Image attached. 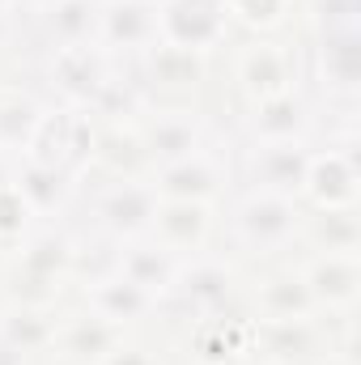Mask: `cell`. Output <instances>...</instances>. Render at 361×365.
Instances as JSON below:
<instances>
[{"instance_id": "obj_1", "label": "cell", "mask_w": 361, "mask_h": 365, "mask_svg": "<svg viewBox=\"0 0 361 365\" xmlns=\"http://www.w3.org/2000/svg\"><path fill=\"white\" fill-rule=\"evenodd\" d=\"M298 225H302V200L289 195L243 187L230 204V238L255 259L289 251L298 242Z\"/></svg>"}, {"instance_id": "obj_2", "label": "cell", "mask_w": 361, "mask_h": 365, "mask_svg": "<svg viewBox=\"0 0 361 365\" xmlns=\"http://www.w3.org/2000/svg\"><path fill=\"white\" fill-rule=\"evenodd\" d=\"M234 293H238V272L230 259L221 255H187L179 264V272L171 280L166 297L158 302V310L187 319V323H200V319H217V314H230L234 306Z\"/></svg>"}, {"instance_id": "obj_3", "label": "cell", "mask_w": 361, "mask_h": 365, "mask_svg": "<svg viewBox=\"0 0 361 365\" xmlns=\"http://www.w3.org/2000/svg\"><path fill=\"white\" fill-rule=\"evenodd\" d=\"M90 153H93V115L77 110V106H64V102H51L43 110V119H39L21 158L39 162V166H60L73 179H86Z\"/></svg>"}, {"instance_id": "obj_4", "label": "cell", "mask_w": 361, "mask_h": 365, "mask_svg": "<svg viewBox=\"0 0 361 365\" xmlns=\"http://www.w3.org/2000/svg\"><path fill=\"white\" fill-rule=\"evenodd\" d=\"M153 208H158V195H153L149 179L98 182V191L90 195V225L98 238L123 247V242L149 238Z\"/></svg>"}, {"instance_id": "obj_5", "label": "cell", "mask_w": 361, "mask_h": 365, "mask_svg": "<svg viewBox=\"0 0 361 365\" xmlns=\"http://www.w3.org/2000/svg\"><path fill=\"white\" fill-rule=\"evenodd\" d=\"M336 357V336L323 314L310 319H251V365H289Z\"/></svg>"}, {"instance_id": "obj_6", "label": "cell", "mask_w": 361, "mask_h": 365, "mask_svg": "<svg viewBox=\"0 0 361 365\" xmlns=\"http://www.w3.org/2000/svg\"><path fill=\"white\" fill-rule=\"evenodd\" d=\"M132 128H136V136H141V145H145L153 170L179 162V158L204 149V145H213V140H208V123H204L195 110H187V106H145V110L132 119ZM153 170H149V175H153Z\"/></svg>"}, {"instance_id": "obj_7", "label": "cell", "mask_w": 361, "mask_h": 365, "mask_svg": "<svg viewBox=\"0 0 361 365\" xmlns=\"http://www.w3.org/2000/svg\"><path fill=\"white\" fill-rule=\"evenodd\" d=\"M119 60H111L98 43H81V47H56L43 60V77L47 90L56 93L64 106L90 110V102L98 98V90L106 86V77L115 73Z\"/></svg>"}, {"instance_id": "obj_8", "label": "cell", "mask_w": 361, "mask_h": 365, "mask_svg": "<svg viewBox=\"0 0 361 365\" xmlns=\"http://www.w3.org/2000/svg\"><path fill=\"white\" fill-rule=\"evenodd\" d=\"M234 182V170L217 153V145H204L171 166H158L149 175V187L158 200H191V204H217Z\"/></svg>"}, {"instance_id": "obj_9", "label": "cell", "mask_w": 361, "mask_h": 365, "mask_svg": "<svg viewBox=\"0 0 361 365\" xmlns=\"http://www.w3.org/2000/svg\"><path fill=\"white\" fill-rule=\"evenodd\" d=\"M302 208H357L361 200V170L353 153V132L345 145H327L310 153L306 179H302Z\"/></svg>"}, {"instance_id": "obj_10", "label": "cell", "mask_w": 361, "mask_h": 365, "mask_svg": "<svg viewBox=\"0 0 361 365\" xmlns=\"http://www.w3.org/2000/svg\"><path fill=\"white\" fill-rule=\"evenodd\" d=\"M234 81L247 102H260L272 98L280 90H293L302 86V64H298V51L280 38H247L238 51H234Z\"/></svg>"}, {"instance_id": "obj_11", "label": "cell", "mask_w": 361, "mask_h": 365, "mask_svg": "<svg viewBox=\"0 0 361 365\" xmlns=\"http://www.w3.org/2000/svg\"><path fill=\"white\" fill-rule=\"evenodd\" d=\"M302 284L323 319H353L361 302V255H323L310 251L302 264Z\"/></svg>"}, {"instance_id": "obj_12", "label": "cell", "mask_w": 361, "mask_h": 365, "mask_svg": "<svg viewBox=\"0 0 361 365\" xmlns=\"http://www.w3.org/2000/svg\"><path fill=\"white\" fill-rule=\"evenodd\" d=\"M310 140H276V145H247L238 162V179L247 191H272V195H302V179L310 166Z\"/></svg>"}, {"instance_id": "obj_13", "label": "cell", "mask_w": 361, "mask_h": 365, "mask_svg": "<svg viewBox=\"0 0 361 365\" xmlns=\"http://www.w3.org/2000/svg\"><path fill=\"white\" fill-rule=\"evenodd\" d=\"M132 77L141 81L145 98H183V93L200 90L208 77V56L204 51H187L175 43H153L132 60Z\"/></svg>"}, {"instance_id": "obj_14", "label": "cell", "mask_w": 361, "mask_h": 365, "mask_svg": "<svg viewBox=\"0 0 361 365\" xmlns=\"http://www.w3.org/2000/svg\"><path fill=\"white\" fill-rule=\"evenodd\" d=\"M158 38L208 56L230 38L225 0H158Z\"/></svg>"}, {"instance_id": "obj_15", "label": "cell", "mask_w": 361, "mask_h": 365, "mask_svg": "<svg viewBox=\"0 0 361 365\" xmlns=\"http://www.w3.org/2000/svg\"><path fill=\"white\" fill-rule=\"evenodd\" d=\"M93 43L111 60H136L158 43V0H98Z\"/></svg>"}, {"instance_id": "obj_16", "label": "cell", "mask_w": 361, "mask_h": 365, "mask_svg": "<svg viewBox=\"0 0 361 365\" xmlns=\"http://www.w3.org/2000/svg\"><path fill=\"white\" fill-rule=\"evenodd\" d=\"M247 145H276V140H310L315 132V102L306 98L302 86L280 90L272 98L251 102L247 119H243Z\"/></svg>"}, {"instance_id": "obj_17", "label": "cell", "mask_w": 361, "mask_h": 365, "mask_svg": "<svg viewBox=\"0 0 361 365\" xmlns=\"http://www.w3.org/2000/svg\"><path fill=\"white\" fill-rule=\"evenodd\" d=\"M9 268L30 276H43V280H60V284H73V268H77V238L56 225V221H39L17 247H13V259Z\"/></svg>"}, {"instance_id": "obj_18", "label": "cell", "mask_w": 361, "mask_h": 365, "mask_svg": "<svg viewBox=\"0 0 361 365\" xmlns=\"http://www.w3.org/2000/svg\"><path fill=\"white\" fill-rule=\"evenodd\" d=\"M149 153L136 136L132 123H98L93 119V153L86 175H98L102 182H123V179H149Z\"/></svg>"}, {"instance_id": "obj_19", "label": "cell", "mask_w": 361, "mask_h": 365, "mask_svg": "<svg viewBox=\"0 0 361 365\" xmlns=\"http://www.w3.org/2000/svg\"><path fill=\"white\" fill-rule=\"evenodd\" d=\"M128 331H119L115 323L98 319L93 310H64L60 327H56V344L47 357H56L60 365H98Z\"/></svg>"}, {"instance_id": "obj_20", "label": "cell", "mask_w": 361, "mask_h": 365, "mask_svg": "<svg viewBox=\"0 0 361 365\" xmlns=\"http://www.w3.org/2000/svg\"><path fill=\"white\" fill-rule=\"evenodd\" d=\"M149 238L166 251H175L179 259L208 251L213 238V204H191V200H158L153 208V225Z\"/></svg>"}, {"instance_id": "obj_21", "label": "cell", "mask_w": 361, "mask_h": 365, "mask_svg": "<svg viewBox=\"0 0 361 365\" xmlns=\"http://www.w3.org/2000/svg\"><path fill=\"white\" fill-rule=\"evenodd\" d=\"M81 306L93 310L98 319L115 323L119 331H128V327H136V323H145V319L158 314V302H153L145 289H136L123 272H115V268L102 272V276H93V280H86Z\"/></svg>"}, {"instance_id": "obj_22", "label": "cell", "mask_w": 361, "mask_h": 365, "mask_svg": "<svg viewBox=\"0 0 361 365\" xmlns=\"http://www.w3.org/2000/svg\"><path fill=\"white\" fill-rule=\"evenodd\" d=\"M357 30H319L315 38V81L332 102H353L357 98Z\"/></svg>"}, {"instance_id": "obj_23", "label": "cell", "mask_w": 361, "mask_h": 365, "mask_svg": "<svg viewBox=\"0 0 361 365\" xmlns=\"http://www.w3.org/2000/svg\"><path fill=\"white\" fill-rule=\"evenodd\" d=\"M187 353L195 365H243L251 361V319L238 314H217L191 323Z\"/></svg>"}, {"instance_id": "obj_24", "label": "cell", "mask_w": 361, "mask_h": 365, "mask_svg": "<svg viewBox=\"0 0 361 365\" xmlns=\"http://www.w3.org/2000/svg\"><path fill=\"white\" fill-rule=\"evenodd\" d=\"M13 187L21 191V200L34 208V217H39V221H56V217H64V212H68V204L77 200L81 179H73V175H68V170H60V166H39V162L17 158Z\"/></svg>"}, {"instance_id": "obj_25", "label": "cell", "mask_w": 361, "mask_h": 365, "mask_svg": "<svg viewBox=\"0 0 361 365\" xmlns=\"http://www.w3.org/2000/svg\"><path fill=\"white\" fill-rule=\"evenodd\" d=\"M298 242L323 255H361V212L357 208H302Z\"/></svg>"}, {"instance_id": "obj_26", "label": "cell", "mask_w": 361, "mask_h": 365, "mask_svg": "<svg viewBox=\"0 0 361 365\" xmlns=\"http://www.w3.org/2000/svg\"><path fill=\"white\" fill-rule=\"evenodd\" d=\"M60 306H4L0 302V344L21 357H47L60 327Z\"/></svg>"}, {"instance_id": "obj_27", "label": "cell", "mask_w": 361, "mask_h": 365, "mask_svg": "<svg viewBox=\"0 0 361 365\" xmlns=\"http://www.w3.org/2000/svg\"><path fill=\"white\" fill-rule=\"evenodd\" d=\"M179 264H183L179 255L166 251V247H158L153 238H136V242H123L115 251V272H123L136 289H145L153 302L166 297V289H171V280L179 272Z\"/></svg>"}, {"instance_id": "obj_28", "label": "cell", "mask_w": 361, "mask_h": 365, "mask_svg": "<svg viewBox=\"0 0 361 365\" xmlns=\"http://www.w3.org/2000/svg\"><path fill=\"white\" fill-rule=\"evenodd\" d=\"M310 314H319V310H315L298 268H276V272L255 280L251 319H310Z\"/></svg>"}, {"instance_id": "obj_29", "label": "cell", "mask_w": 361, "mask_h": 365, "mask_svg": "<svg viewBox=\"0 0 361 365\" xmlns=\"http://www.w3.org/2000/svg\"><path fill=\"white\" fill-rule=\"evenodd\" d=\"M34 30H39L47 51L93 43V34H98V0H56L51 9H43L34 17Z\"/></svg>"}, {"instance_id": "obj_30", "label": "cell", "mask_w": 361, "mask_h": 365, "mask_svg": "<svg viewBox=\"0 0 361 365\" xmlns=\"http://www.w3.org/2000/svg\"><path fill=\"white\" fill-rule=\"evenodd\" d=\"M47 102H39L34 93L26 90H0V153L21 158L39 119H43Z\"/></svg>"}, {"instance_id": "obj_31", "label": "cell", "mask_w": 361, "mask_h": 365, "mask_svg": "<svg viewBox=\"0 0 361 365\" xmlns=\"http://www.w3.org/2000/svg\"><path fill=\"white\" fill-rule=\"evenodd\" d=\"M145 106H149V98L141 90V81L115 64V73L106 77V86H102L98 98L90 102V115L98 123H132Z\"/></svg>"}, {"instance_id": "obj_32", "label": "cell", "mask_w": 361, "mask_h": 365, "mask_svg": "<svg viewBox=\"0 0 361 365\" xmlns=\"http://www.w3.org/2000/svg\"><path fill=\"white\" fill-rule=\"evenodd\" d=\"M293 13V0H225V17L230 26H243L251 30L255 38H268L276 34Z\"/></svg>"}, {"instance_id": "obj_33", "label": "cell", "mask_w": 361, "mask_h": 365, "mask_svg": "<svg viewBox=\"0 0 361 365\" xmlns=\"http://www.w3.org/2000/svg\"><path fill=\"white\" fill-rule=\"evenodd\" d=\"M34 225H39V217H34V208L21 200V191H17L13 182L0 187V251H13Z\"/></svg>"}, {"instance_id": "obj_34", "label": "cell", "mask_w": 361, "mask_h": 365, "mask_svg": "<svg viewBox=\"0 0 361 365\" xmlns=\"http://www.w3.org/2000/svg\"><path fill=\"white\" fill-rule=\"evenodd\" d=\"M310 13L319 30H357L361 0H315Z\"/></svg>"}, {"instance_id": "obj_35", "label": "cell", "mask_w": 361, "mask_h": 365, "mask_svg": "<svg viewBox=\"0 0 361 365\" xmlns=\"http://www.w3.org/2000/svg\"><path fill=\"white\" fill-rule=\"evenodd\" d=\"M98 365H162V357H158L149 344H136V340L123 336V340H119V344H115Z\"/></svg>"}, {"instance_id": "obj_36", "label": "cell", "mask_w": 361, "mask_h": 365, "mask_svg": "<svg viewBox=\"0 0 361 365\" xmlns=\"http://www.w3.org/2000/svg\"><path fill=\"white\" fill-rule=\"evenodd\" d=\"M17 38V13H0V51Z\"/></svg>"}, {"instance_id": "obj_37", "label": "cell", "mask_w": 361, "mask_h": 365, "mask_svg": "<svg viewBox=\"0 0 361 365\" xmlns=\"http://www.w3.org/2000/svg\"><path fill=\"white\" fill-rule=\"evenodd\" d=\"M56 0H17V13H30V17H39L43 9H51Z\"/></svg>"}, {"instance_id": "obj_38", "label": "cell", "mask_w": 361, "mask_h": 365, "mask_svg": "<svg viewBox=\"0 0 361 365\" xmlns=\"http://www.w3.org/2000/svg\"><path fill=\"white\" fill-rule=\"evenodd\" d=\"M13 170H17V158L0 153V187H9V182H13Z\"/></svg>"}, {"instance_id": "obj_39", "label": "cell", "mask_w": 361, "mask_h": 365, "mask_svg": "<svg viewBox=\"0 0 361 365\" xmlns=\"http://www.w3.org/2000/svg\"><path fill=\"white\" fill-rule=\"evenodd\" d=\"M289 365H345L340 357H306V361H289Z\"/></svg>"}, {"instance_id": "obj_40", "label": "cell", "mask_w": 361, "mask_h": 365, "mask_svg": "<svg viewBox=\"0 0 361 365\" xmlns=\"http://www.w3.org/2000/svg\"><path fill=\"white\" fill-rule=\"evenodd\" d=\"M0 13H17V0H0Z\"/></svg>"}, {"instance_id": "obj_41", "label": "cell", "mask_w": 361, "mask_h": 365, "mask_svg": "<svg viewBox=\"0 0 361 365\" xmlns=\"http://www.w3.org/2000/svg\"><path fill=\"white\" fill-rule=\"evenodd\" d=\"M4 255H9V251H0V276H4Z\"/></svg>"}, {"instance_id": "obj_42", "label": "cell", "mask_w": 361, "mask_h": 365, "mask_svg": "<svg viewBox=\"0 0 361 365\" xmlns=\"http://www.w3.org/2000/svg\"><path fill=\"white\" fill-rule=\"evenodd\" d=\"M243 365H251V361H243Z\"/></svg>"}]
</instances>
